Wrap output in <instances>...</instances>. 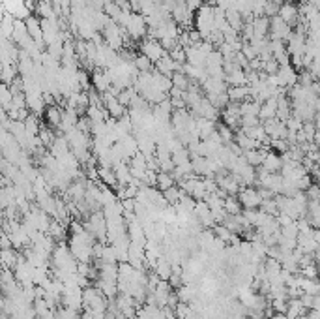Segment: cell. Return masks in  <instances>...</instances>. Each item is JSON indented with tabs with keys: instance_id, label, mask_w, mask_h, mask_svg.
<instances>
[{
	"instance_id": "12",
	"label": "cell",
	"mask_w": 320,
	"mask_h": 319,
	"mask_svg": "<svg viewBox=\"0 0 320 319\" xmlns=\"http://www.w3.org/2000/svg\"><path fill=\"white\" fill-rule=\"evenodd\" d=\"M62 115H64V109H60V106H51L45 109V119H47L49 126H52V128H60Z\"/></svg>"
},
{
	"instance_id": "46",
	"label": "cell",
	"mask_w": 320,
	"mask_h": 319,
	"mask_svg": "<svg viewBox=\"0 0 320 319\" xmlns=\"http://www.w3.org/2000/svg\"><path fill=\"white\" fill-rule=\"evenodd\" d=\"M300 2H302V4H307V2H311V0H300Z\"/></svg>"
},
{
	"instance_id": "11",
	"label": "cell",
	"mask_w": 320,
	"mask_h": 319,
	"mask_svg": "<svg viewBox=\"0 0 320 319\" xmlns=\"http://www.w3.org/2000/svg\"><path fill=\"white\" fill-rule=\"evenodd\" d=\"M185 53H187V64H191V66H199V68H204L206 66V56L197 45H193L189 49H185Z\"/></svg>"
},
{
	"instance_id": "35",
	"label": "cell",
	"mask_w": 320,
	"mask_h": 319,
	"mask_svg": "<svg viewBox=\"0 0 320 319\" xmlns=\"http://www.w3.org/2000/svg\"><path fill=\"white\" fill-rule=\"evenodd\" d=\"M286 128H288V132H300V130H303V120L292 115L290 119L286 120Z\"/></svg>"
},
{
	"instance_id": "27",
	"label": "cell",
	"mask_w": 320,
	"mask_h": 319,
	"mask_svg": "<svg viewBox=\"0 0 320 319\" xmlns=\"http://www.w3.org/2000/svg\"><path fill=\"white\" fill-rule=\"evenodd\" d=\"M135 68L139 70V71H154V62L146 56V54L139 53L137 56H135Z\"/></svg>"
},
{
	"instance_id": "47",
	"label": "cell",
	"mask_w": 320,
	"mask_h": 319,
	"mask_svg": "<svg viewBox=\"0 0 320 319\" xmlns=\"http://www.w3.org/2000/svg\"><path fill=\"white\" fill-rule=\"evenodd\" d=\"M131 319H141V318H139V316H135V318H131Z\"/></svg>"
},
{
	"instance_id": "24",
	"label": "cell",
	"mask_w": 320,
	"mask_h": 319,
	"mask_svg": "<svg viewBox=\"0 0 320 319\" xmlns=\"http://www.w3.org/2000/svg\"><path fill=\"white\" fill-rule=\"evenodd\" d=\"M172 85L176 87V89H180V90H187L189 87L193 85V81L184 73V71H176V73H172Z\"/></svg>"
},
{
	"instance_id": "42",
	"label": "cell",
	"mask_w": 320,
	"mask_h": 319,
	"mask_svg": "<svg viewBox=\"0 0 320 319\" xmlns=\"http://www.w3.org/2000/svg\"><path fill=\"white\" fill-rule=\"evenodd\" d=\"M168 284H170V287H172L174 291H178L180 287L184 285V280H182V276H178V274H172V276L168 278Z\"/></svg>"
},
{
	"instance_id": "21",
	"label": "cell",
	"mask_w": 320,
	"mask_h": 319,
	"mask_svg": "<svg viewBox=\"0 0 320 319\" xmlns=\"http://www.w3.org/2000/svg\"><path fill=\"white\" fill-rule=\"evenodd\" d=\"M163 195H165V199L168 205H178L180 201H182V197L185 195V192L178 186H172V188H168V190H165Z\"/></svg>"
},
{
	"instance_id": "10",
	"label": "cell",
	"mask_w": 320,
	"mask_h": 319,
	"mask_svg": "<svg viewBox=\"0 0 320 319\" xmlns=\"http://www.w3.org/2000/svg\"><path fill=\"white\" fill-rule=\"evenodd\" d=\"M277 98H269L268 102H264L262 107H260V113H258V119L262 120H269V119H277Z\"/></svg>"
},
{
	"instance_id": "19",
	"label": "cell",
	"mask_w": 320,
	"mask_h": 319,
	"mask_svg": "<svg viewBox=\"0 0 320 319\" xmlns=\"http://www.w3.org/2000/svg\"><path fill=\"white\" fill-rule=\"evenodd\" d=\"M98 171H100V180L103 184H107V186H116L118 184V178H116L113 167H98Z\"/></svg>"
},
{
	"instance_id": "16",
	"label": "cell",
	"mask_w": 320,
	"mask_h": 319,
	"mask_svg": "<svg viewBox=\"0 0 320 319\" xmlns=\"http://www.w3.org/2000/svg\"><path fill=\"white\" fill-rule=\"evenodd\" d=\"M227 21L234 30L242 32L243 30V19H242V12L238 8H229L227 10Z\"/></svg>"
},
{
	"instance_id": "23",
	"label": "cell",
	"mask_w": 320,
	"mask_h": 319,
	"mask_svg": "<svg viewBox=\"0 0 320 319\" xmlns=\"http://www.w3.org/2000/svg\"><path fill=\"white\" fill-rule=\"evenodd\" d=\"M176 186V180H174V177L172 173H163V171H159L157 173V190H161V192H165L168 188Z\"/></svg>"
},
{
	"instance_id": "1",
	"label": "cell",
	"mask_w": 320,
	"mask_h": 319,
	"mask_svg": "<svg viewBox=\"0 0 320 319\" xmlns=\"http://www.w3.org/2000/svg\"><path fill=\"white\" fill-rule=\"evenodd\" d=\"M195 27L201 32L202 40H208L212 32L216 30V15H214V6L204 4L197 14H195Z\"/></svg>"
},
{
	"instance_id": "41",
	"label": "cell",
	"mask_w": 320,
	"mask_h": 319,
	"mask_svg": "<svg viewBox=\"0 0 320 319\" xmlns=\"http://www.w3.org/2000/svg\"><path fill=\"white\" fill-rule=\"evenodd\" d=\"M300 301H302V304L305 306L307 310H313V306H315V295H309V293H303V295L300 297Z\"/></svg>"
},
{
	"instance_id": "44",
	"label": "cell",
	"mask_w": 320,
	"mask_h": 319,
	"mask_svg": "<svg viewBox=\"0 0 320 319\" xmlns=\"http://www.w3.org/2000/svg\"><path fill=\"white\" fill-rule=\"evenodd\" d=\"M269 319H288V318H286V314H277V312H275Z\"/></svg>"
},
{
	"instance_id": "14",
	"label": "cell",
	"mask_w": 320,
	"mask_h": 319,
	"mask_svg": "<svg viewBox=\"0 0 320 319\" xmlns=\"http://www.w3.org/2000/svg\"><path fill=\"white\" fill-rule=\"evenodd\" d=\"M154 272L161 280H168L170 276H172V263H170V261L167 259L165 255H163V257H159V259H157Z\"/></svg>"
},
{
	"instance_id": "20",
	"label": "cell",
	"mask_w": 320,
	"mask_h": 319,
	"mask_svg": "<svg viewBox=\"0 0 320 319\" xmlns=\"http://www.w3.org/2000/svg\"><path fill=\"white\" fill-rule=\"evenodd\" d=\"M227 85H231V87H242V85H247V77H245V70L242 68H238L236 71H232L227 75Z\"/></svg>"
},
{
	"instance_id": "3",
	"label": "cell",
	"mask_w": 320,
	"mask_h": 319,
	"mask_svg": "<svg viewBox=\"0 0 320 319\" xmlns=\"http://www.w3.org/2000/svg\"><path fill=\"white\" fill-rule=\"evenodd\" d=\"M141 53L146 54L152 62H159L163 56L167 54V51L163 49V45H161V41L159 40H152V38H144V40L141 41Z\"/></svg>"
},
{
	"instance_id": "15",
	"label": "cell",
	"mask_w": 320,
	"mask_h": 319,
	"mask_svg": "<svg viewBox=\"0 0 320 319\" xmlns=\"http://www.w3.org/2000/svg\"><path fill=\"white\" fill-rule=\"evenodd\" d=\"M262 167H264L266 171H269V173H277V171L283 167L281 156H279V154H275V152H269L268 156L264 158V161H262Z\"/></svg>"
},
{
	"instance_id": "26",
	"label": "cell",
	"mask_w": 320,
	"mask_h": 319,
	"mask_svg": "<svg viewBox=\"0 0 320 319\" xmlns=\"http://www.w3.org/2000/svg\"><path fill=\"white\" fill-rule=\"evenodd\" d=\"M25 126H26V133H28V135H38L39 130H41V124H39L38 115L30 113L25 120Z\"/></svg>"
},
{
	"instance_id": "40",
	"label": "cell",
	"mask_w": 320,
	"mask_h": 319,
	"mask_svg": "<svg viewBox=\"0 0 320 319\" xmlns=\"http://www.w3.org/2000/svg\"><path fill=\"white\" fill-rule=\"evenodd\" d=\"M258 117H253V115H245V117H242V128H255V126H258L260 122H258Z\"/></svg>"
},
{
	"instance_id": "45",
	"label": "cell",
	"mask_w": 320,
	"mask_h": 319,
	"mask_svg": "<svg viewBox=\"0 0 320 319\" xmlns=\"http://www.w3.org/2000/svg\"><path fill=\"white\" fill-rule=\"evenodd\" d=\"M313 143L320 145V130H317V133H315V141H313Z\"/></svg>"
},
{
	"instance_id": "13",
	"label": "cell",
	"mask_w": 320,
	"mask_h": 319,
	"mask_svg": "<svg viewBox=\"0 0 320 319\" xmlns=\"http://www.w3.org/2000/svg\"><path fill=\"white\" fill-rule=\"evenodd\" d=\"M279 17H281L285 23H288L290 27L296 23V19H298V10L294 8V4L292 2H285L281 4V8H279Z\"/></svg>"
},
{
	"instance_id": "7",
	"label": "cell",
	"mask_w": 320,
	"mask_h": 319,
	"mask_svg": "<svg viewBox=\"0 0 320 319\" xmlns=\"http://www.w3.org/2000/svg\"><path fill=\"white\" fill-rule=\"evenodd\" d=\"M202 90L206 92V96H218V94H225L229 90V85L227 81L216 79V77H208L202 83Z\"/></svg>"
},
{
	"instance_id": "31",
	"label": "cell",
	"mask_w": 320,
	"mask_h": 319,
	"mask_svg": "<svg viewBox=\"0 0 320 319\" xmlns=\"http://www.w3.org/2000/svg\"><path fill=\"white\" fill-rule=\"evenodd\" d=\"M218 132H219V135L223 137V143H225V145L231 143V141H234V133L231 132V128H229L225 122L218 124Z\"/></svg>"
},
{
	"instance_id": "22",
	"label": "cell",
	"mask_w": 320,
	"mask_h": 319,
	"mask_svg": "<svg viewBox=\"0 0 320 319\" xmlns=\"http://www.w3.org/2000/svg\"><path fill=\"white\" fill-rule=\"evenodd\" d=\"M49 235L62 244V240H64V237H66V224L58 222V220H52L51 227H49Z\"/></svg>"
},
{
	"instance_id": "28",
	"label": "cell",
	"mask_w": 320,
	"mask_h": 319,
	"mask_svg": "<svg viewBox=\"0 0 320 319\" xmlns=\"http://www.w3.org/2000/svg\"><path fill=\"white\" fill-rule=\"evenodd\" d=\"M262 213L269 214V216H277L279 214V209H277V201L275 197H271V199H264L260 203V207H258Z\"/></svg>"
},
{
	"instance_id": "25",
	"label": "cell",
	"mask_w": 320,
	"mask_h": 319,
	"mask_svg": "<svg viewBox=\"0 0 320 319\" xmlns=\"http://www.w3.org/2000/svg\"><path fill=\"white\" fill-rule=\"evenodd\" d=\"M243 207L242 203H240V199H238V195H229L227 199H225V211L229 214H232V216H236V214H242Z\"/></svg>"
},
{
	"instance_id": "37",
	"label": "cell",
	"mask_w": 320,
	"mask_h": 319,
	"mask_svg": "<svg viewBox=\"0 0 320 319\" xmlns=\"http://www.w3.org/2000/svg\"><path fill=\"white\" fill-rule=\"evenodd\" d=\"M38 135H39V139H41V143H43L45 146H51L52 141L56 139V135H52L51 130H45V128H41Z\"/></svg>"
},
{
	"instance_id": "34",
	"label": "cell",
	"mask_w": 320,
	"mask_h": 319,
	"mask_svg": "<svg viewBox=\"0 0 320 319\" xmlns=\"http://www.w3.org/2000/svg\"><path fill=\"white\" fill-rule=\"evenodd\" d=\"M219 53L223 54V58H225V60H234V58H236V54H238L234 49H232L231 43H227V41L219 45Z\"/></svg>"
},
{
	"instance_id": "39",
	"label": "cell",
	"mask_w": 320,
	"mask_h": 319,
	"mask_svg": "<svg viewBox=\"0 0 320 319\" xmlns=\"http://www.w3.org/2000/svg\"><path fill=\"white\" fill-rule=\"evenodd\" d=\"M271 148H275L277 152H286L290 148V143L286 139H271Z\"/></svg>"
},
{
	"instance_id": "9",
	"label": "cell",
	"mask_w": 320,
	"mask_h": 319,
	"mask_svg": "<svg viewBox=\"0 0 320 319\" xmlns=\"http://www.w3.org/2000/svg\"><path fill=\"white\" fill-rule=\"evenodd\" d=\"M26 28H28V34L34 41H45L43 40V28H41V19L38 15H30L26 19Z\"/></svg>"
},
{
	"instance_id": "32",
	"label": "cell",
	"mask_w": 320,
	"mask_h": 319,
	"mask_svg": "<svg viewBox=\"0 0 320 319\" xmlns=\"http://www.w3.org/2000/svg\"><path fill=\"white\" fill-rule=\"evenodd\" d=\"M300 276L303 278H320L319 276V266L317 265H307V266H300Z\"/></svg>"
},
{
	"instance_id": "30",
	"label": "cell",
	"mask_w": 320,
	"mask_h": 319,
	"mask_svg": "<svg viewBox=\"0 0 320 319\" xmlns=\"http://www.w3.org/2000/svg\"><path fill=\"white\" fill-rule=\"evenodd\" d=\"M174 314H176V318L178 319H187L193 314L191 304H187V302H180V304L174 308Z\"/></svg>"
},
{
	"instance_id": "2",
	"label": "cell",
	"mask_w": 320,
	"mask_h": 319,
	"mask_svg": "<svg viewBox=\"0 0 320 319\" xmlns=\"http://www.w3.org/2000/svg\"><path fill=\"white\" fill-rule=\"evenodd\" d=\"M128 34L131 36V40H144V36L148 34V23H146V17L142 14H131L128 27Z\"/></svg>"
},
{
	"instance_id": "43",
	"label": "cell",
	"mask_w": 320,
	"mask_h": 319,
	"mask_svg": "<svg viewBox=\"0 0 320 319\" xmlns=\"http://www.w3.org/2000/svg\"><path fill=\"white\" fill-rule=\"evenodd\" d=\"M116 4L120 6V10L122 12H126V14H133V8H131V0H115Z\"/></svg>"
},
{
	"instance_id": "4",
	"label": "cell",
	"mask_w": 320,
	"mask_h": 319,
	"mask_svg": "<svg viewBox=\"0 0 320 319\" xmlns=\"http://www.w3.org/2000/svg\"><path fill=\"white\" fill-rule=\"evenodd\" d=\"M238 199H240L243 209H258L260 203H262V197H260V194H258V188H253V186L242 188Z\"/></svg>"
},
{
	"instance_id": "5",
	"label": "cell",
	"mask_w": 320,
	"mask_h": 319,
	"mask_svg": "<svg viewBox=\"0 0 320 319\" xmlns=\"http://www.w3.org/2000/svg\"><path fill=\"white\" fill-rule=\"evenodd\" d=\"M221 119L223 122L229 126V128H238L242 126V113H240V104H234L231 102L227 109L221 111Z\"/></svg>"
},
{
	"instance_id": "17",
	"label": "cell",
	"mask_w": 320,
	"mask_h": 319,
	"mask_svg": "<svg viewBox=\"0 0 320 319\" xmlns=\"http://www.w3.org/2000/svg\"><path fill=\"white\" fill-rule=\"evenodd\" d=\"M0 102H2V109H4L6 113L12 109L13 92H12V89H10V85H6V83L0 85Z\"/></svg>"
},
{
	"instance_id": "38",
	"label": "cell",
	"mask_w": 320,
	"mask_h": 319,
	"mask_svg": "<svg viewBox=\"0 0 320 319\" xmlns=\"http://www.w3.org/2000/svg\"><path fill=\"white\" fill-rule=\"evenodd\" d=\"M168 54H170L176 62H180V64H185V62H187V53H185V49H184V47H180V45L174 49V51H172V53H168Z\"/></svg>"
},
{
	"instance_id": "29",
	"label": "cell",
	"mask_w": 320,
	"mask_h": 319,
	"mask_svg": "<svg viewBox=\"0 0 320 319\" xmlns=\"http://www.w3.org/2000/svg\"><path fill=\"white\" fill-rule=\"evenodd\" d=\"M214 233H216V237H218V239H221L223 242H227V244L231 242L232 235H234L231 229H229L227 226H223V224H219V226L214 227Z\"/></svg>"
},
{
	"instance_id": "6",
	"label": "cell",
	"mask_w": 320,
	"mask_h": 319,
	"mask_svg": "<svg viewBox=\"0 0 320 319\" xmlns=\"http://www.w3.org/2000/svg\"><path fill=\"white\" fill-rule=\"evenodd\" d=\"M92 87H94L100 94L109 92V89L113 87V81H111V77H109L107 70L96 68V70L92 71Z\"/></svg>"
},
{
	"instance_id": "36",
	"label": "cell",
	"mask_w": 320,
	"mask_h": 319,
	"mask_svg": "<svg viewBox=\"0 0 320 319\" xmlns=\"http://www.w3.org/2000/svg\"><path fill=\"white\" fill-rule=\"evenodd\" d=\"M269 304L277 314H286V310H288V301H283V299H273V301H269Z\"/></svg>"
},
{
	"instance_id": "8",
	"label": "cell",
	"mask_w": 320,
	"mask_h": 319,
	"mask_svg": "<svg viewBox=\"0 0 320 319\" xmlns=\"http://www.w3.org/2000/svg\"><path fill=\"white\" fill-rule=\"evenodd\" d=\"M229 98L234 104H242L245 100H251V87L249 85H242V87H229Z\"/></svg>"
},
{
	"instance_id": "18",
	"label": "cell",
	"mask_w": 320,
	"mask_h": 319,
	"mask_svg": "<svg viewBox=\"0 0 320 319\" xmlns=\"http://www.w3.org/2000/svg\"><path fill=\"white\" fill-rule=\"evenodd\" d=\"M86 117L90 119V122H105L109 119V111L103 109V107L90 106L88 111H86Z\"/></svg>"
},
{
	"instance_id": "33",
	"label": "cell",
	"mask_w": 320,
	"mask_h": 319,
	"mask_svg": "<svg viewBox=\"0 0 320 319\" xmlns=\"http://www.w3.org/2000/svg\"><path fill=\"white\" fill-rule=\"evenodd\" d=\"M157 6L159 4H155L154 0H141V14L144 17H150L157 10Z\"/></svg>"
}]
</instances>
